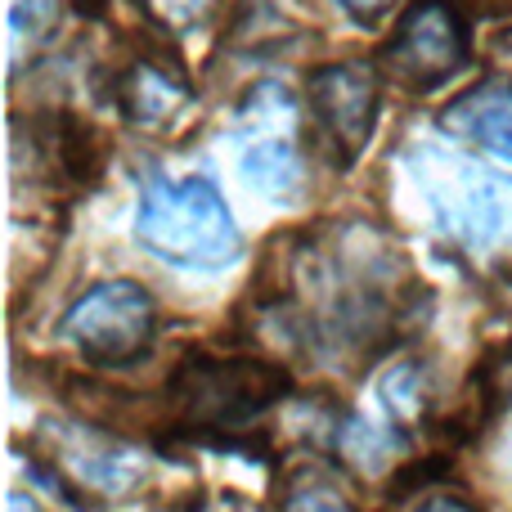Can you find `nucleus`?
<instances>
[{
	"mask_svg": "<svg viewBox=\"0 0 512 512\" xmlns=\"http://www.w3.org/2000/svg\"><path fill=\"white\" fill-rule=\"evenodd\" d=\"M243 176L261 194H292L301 185V153L288 140H256L243 149Z\"/></svg>",
	"mask_w": 512,
	"mask_h": 512,
	"instance_id": "10",
	"label": "nucleus"
},
{
	"mask_svg": "<svg viewBox=\"0 0 512 512\" xmlns=\"http://www.w3.org/2000/svg\"><path fill=\"white\" fill-rule=\"evenodd\" d=\"M441 126L459 140L481 144L486 153L512 162V86L508 81H481L459 95L441 113Z\"/></svg>",
	"mask_w": 512,
	"mask_h": 512,
	"instance_id": "7",
	"label": "nucleus"
},
{
	"mask_svg": "<svg viewBox=\"0 0 512 512\" xmlns=\"http://www.w3.org/2000/svg\"><path fill=\"white\" fill-rule=\"evenodd\" d=\"M283 512H351V504H346L337 490H328V486H301V490H292L288 495Z\"/></svg>",
	"mask_w": 512,
	"mask_h": 512,
	"instance_id": "12",
	"label": "nucleus"
},
{
	"mask_svg": "<svg viewBox=\"0 0 512 512\" xmlns=\"http://www.w3.org/2000/svg\"><path fill=\"white\" fill-rule=\"evenodd\" d=\"M149 9L162 18L167 27H194L198 18L212 9V0H149Z\"/></svg>",
	"mask_w": 512,
	"mask_h": 512,
	"instance_id": "13",
	"label": "nucleus"
},
{
	"mask_svg": "<svg viewBox=\"0 0 512 512\" xmlns=\"http://www.w3.org/2000/svg\"><path fill=\"white\" fill-rule=\"evenodd\" d=\"M9 512H41V508H36L23 490H14V495H9Z\"/></svg>",
	"mask_w": 512,
	"mask_h": 512,
	"instance_id": "16",
	"label": "nucleus"
},
{
	"mask_svg": "<svg viewBox=\"0 0 512 512\" xmlns=\"http://www.w3.org/2000/svg\"><path fill=\"white\" fill-rule=\"evenodd\" d=\"M463 59H468V36H463L459 14L441 0L409 5L396 23L391 45L382 50V63L409 86H436L450 72H459Z\"/></svg>",
	"mask_w": 512,
	"mask_h": 512,
	"instance_id": "5",
	"label": "nucleus"
},
{
	"mask_svg": "<svg viewBox=\"0 0 512 512\" xmlns=\"http://www.w3.org/2000/svg\"><path fill=\"white\" fill-rule=\"evenodd\" d=\"M427 198L441 225L463 248H495L512 239V180L463 153H432L427 158Z\"/></svg>",
	"mask_w": 512,
	"mask_h": 512,
	"instance_id": "2",
	"label": "nucleus"
},
{
	"mask_svg": "<svg viewBox=\"0 0 512 512\" xmlns=\"http://www.w3.org/2000/svg\"><path fill=\"white\" fill-rule=\"evenodd\" d=\"M153 319L158 306L131 279L95 283L77 306L68 310L63 328L77 342V351L95 364H131L153 342Z\"/></svg>",
	"mask_w": 512,
	"mask_h": 512,
	"instance_id": "4",
	"label": "nucleus"
},
{
	"mask_svg": "<svg viewBox=\"0 0 512 512\" xmlns=\"http://www.w3.org/2000/svg\"><path fill=\"white\" fill-rule=\"evenodd\" d=\"M279 391H283V373L252 360L189 364L185 373H176L180 418L189 427H198V432H225V427L252 423L279 400Z\"/></svg>",
	"mask_w": 512,
	"mask_h": 512,
	"instance_id": "3",
	"label": "nucleus"
},
{
	"mask_svg": "<svg viewBox=\"0 0 512 512\" xmlns=\"http://www.w3.org/2000/svg\"><path fill=\"white\" fill-rule=\"evenodd\" d=\"M135 234L153 256L189 270H221L243 248L239 225L207 176L149 180L140 194Z\"/></svg>",
	"mask_w": 512,
	"mask_h": 512,
	"instance_id": "1",
	"label": "nucleus"
},
{
	"mask_svg": "<svg viewBox=\"0 0 512 512\" xmlns=\"http://www.w3.org/2000/svg\"><path fill=\"white\" fill-rule=\"evenodd\" d=\"M63 14V0H9V32L14 41H41Z\"/></svg>",
	"mask_w": 512,
	"mask_h": 512,
	"instance_id": "11",
	"label": "nucleus"
},
{
	"mask_svg": "<svg viewBox=\"0 0 512 512\" xmlns=\"http://www.w3.org/2000/svg\"><path fill=\"white\" fill-rule=\"evenodd\" d=\"M418 512H472V508L459 504V499H432V504H423Z\"/></svg>",
	"mask_w": 512,
	"mask_h": 512,
	"instance_id": "15",
	"label": "nucleus"
},
{
	"mask_svg": "<svg viewBox=\"0 0 512 512\" xmlns=\"http://www.w3.org/2000/svg\"><path fill=\"white\" fill-rule=\"evenodd\" d=\"M50 436V427H45ZM54 441V463H59L68 477H77L81 486H95L104 495H117L135 481V463L122 445H113L108 436L99 432H63V436H50Z\"/></svg>",
	"mask_w": 512,
	"mask_h": 512,
	"instance_id": "8",
	"label": "nucleus"
},
{
	"mask_svg": "<svg viewBox=\"0 0 512 512\" xmlns=\"http://www.w3.org/2000/svg\"><path fill=\"white\" fill-rule=\"evenodd\" d=\"M310 99L319 131L337 149V162H351L378 122V72L369 63H328L310 77Z\"/></svg>",
	"mask_w": 512,
	"mask_h": 512,
	"instance_id": "6",
	"label": "nucleus"
},
{
	"mask_svg": "<svg viewBox=\"0 0 512 512\" xmlns=\"http://www.w3.org/2000/svg\"><path fill=\"white\" fill-rule=\"evenodd\" d=\"M189 104V86L176 72H162L153 63H135L122 77V108L140 126H167Z\"/></svg>",
	"mask_w": 512,
	"mask_h": 512,
	"instance_id": "9",
	"label": "nucleus"
},
{
	"mask_svg": "<svg viewBox=\"0 0 512 512\" xmlns=\"http://www.w3.org/2000/svg\"><path fill=\"white\" fill-rule=\"evenodd\" d=\"M342 5L351 9L355 18H364V23H373V18H382L391 5H396V0H342Z\"/></svg>",
	"mask_w": 512,
	"mask_h": 512,
	"instance_id": "14",
	"label": "nucleus"
}]
</instances>
